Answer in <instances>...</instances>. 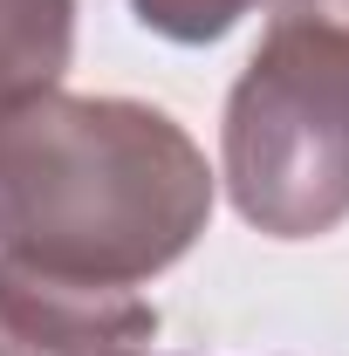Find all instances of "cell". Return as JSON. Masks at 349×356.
<instances>
[{
    "label": "cell",
    "mask_w": 349,
    "mask_h": 356,
    "mask_svg": "<svg viewBox=\"0 0 349 356\" xmlns=\"http://www.w3.org/2000/svg\"><path fill=\"white\" fill-rule=\"evenodd\" d=\"M137 21L151 28V35H165L178 48H199V42H219L240 14H254L261 0H131Z\"/></svg>",
    "instance_id": "5"
},
{
    "label": "cell",
    "mask_w": 349,
    "mask_h": 356,
    "mask_svg": "<svg viewBox=\"0 0 349 356\" xmlns=\"http://www.w3.org/2000/svg\"><path fill=\"white\" fill-rule=\"evenodd\" d=\"M158 309L117 281H76L0 254V356H151Z\"/></svg>",
    "instance_id": "3"
},
{
    "label": "cell",
    "mask_w": 349,
    "mask_h": 356,
    "mask_svg": "<svg viewBox=\"0 0 349 356\" xmlns=\"http://www.w3.org/2000/svg\"><path fill=\"white\" fill-rule=\"evenodd\" d=\"M76 55V0H0V110L62 83Z\"/></svg>",
    "instance_id": "4"
},
{
    "label": "cell",
    "mask_w": 349,
    "mask_h": 356,
    "mask_svg": "<svg viewBox=\"0 0 349 356\" xmlns=\"http://www.w3.org/2000/svg\"><path fill=\"white\" fill-rule=\"evenodd\" d=\"M213 220V165L178 117L55 83L0 110V254L137 288Z\"/></svg>",
    "instance_id": "1"
},
{
    "label": "cell",
    "mask_w": 349,
    "mask_h": 356,
    "mask_svg": "<svg viewBox=\"0 0 349 356\" xmlns=\"http://www.w3.org/2000/svg\"><path fill=\"white\" fill-rule=\"evenodd\" d=\"M219 178L267 240L349 220V0H274L226 96Z\"/></svg>",
    "instance_id": "2"
}]
</instances>
